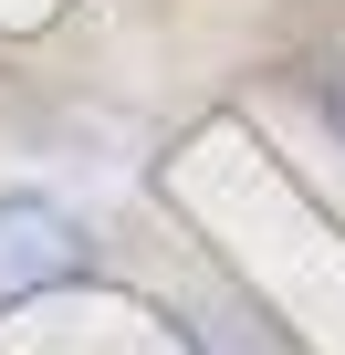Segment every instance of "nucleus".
<instances>
[{"instance_id": "f257e3e1", "label": "nucleus", "mask_w": 345, "mask_h": 355, "mask_svg": "<svg viewBox=\"0 0 345 355\" xmlns=\"http://www.w3.org/2000/svg\"><path fill=\"white\" fill-rule=\"evenodd\" d=\"M84 272H94V230L53 189H0V313L42 303V293H63Z\"/></svg>"}]
</instances>
